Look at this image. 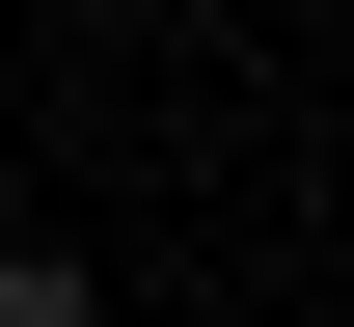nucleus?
Here are the masks:
<instances>
[{"instance_id":"obj_1","label":"nucleus","mask_w":354,"mask_h":327,"mask_svg":"<svg viewBox=\"0 0 354 327\" xmlns=\"http://www.w3.org/2000/svg\"><path fill=\"white\" fill-rule=\"evenodd\" d=\"M0 327H109V273L82 245H0Z\"/></svg>"}]
</instances>
